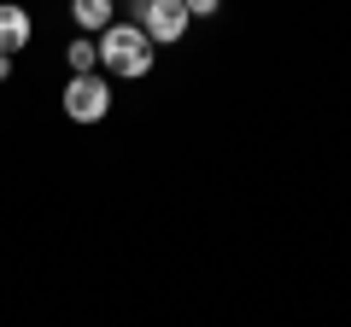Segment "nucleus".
I'll return each mask as SVG.
<instances>
[{
    "label": "nucleus",
    "mask_w": 351,
    "mask_h": 327,
    "mask_svg": "<svg viewBox=\"0 0 351 327\" xmlns=\"http://www.w3.org/2000/svg\"><path fill=\"white\" fill-rule=\"evenodd\" d=\"M100 64H106V70H117V76H147L152 70L147 29H141V24H112V29H106V41H100Z\"/></svg>",
    "instance_id": "obj_1"
},
{
    "label": "nucleus",
    "mask_w": 351,
    "mask_h": 327,
    "mask_svg": "<svg viewBox=\"0 0 351 327\" xmlns=\"http://www.w3.org/2000/svg\"><path fill=\"white\" fill-rule=\"evenodd\" d=\"M64 112H71V123H100V117L112 112L106 76H71V82H64Z\"/></svg>",
    "instance_id": "obj_2"
},
{
    "label": "nucleus",
    "mask_w": 351,
    "mask_h": 327,
    "mask_svg": "<svg viewBox=\"0 0 351 327\" xmlns=\"http://www.w3.org/2000/svg\"><path fill=\"white\" fill-rule=\"evenodd\" d=\"M141 29H147L152 47L158 41H182V29H188V0H141Z\"/></svg>",
    "instance_id": "obj_3"
},
{
    "label": "nucleus",
    "mask_w": 351,
    "mask_h": 327,
    "mask_svg": "<svg viewBox=\"0 0 351 327\" xmlns=\"http://www.w3.org/2000/svg\"><path fill=\"white\" fill-rule=\"evenodd\" d=\"M29 41V12L24 6H0V59H12Z\"/></svg>",
    "instance_id": "obj_4"
},
{
    "label": "nucleus",
    "mask_w": 351,
    "mask_h": 327,
    "mask_svg": "<svg viewBox=\"0 0 351 327\" xmlns=\"http://www.w3.org/2000/svg\"><path fill=\"white\" fill-rule=\"evenodd\" d=\"M64 59H71V76H94V64H100V41H71Z\"/></svg>",
    "instance_id": "obj_5"
},
{
    "label": "nucleus",
    "mask_w": 351,
    "mask_h": 327,
    "mask_svg": "<svg viewBox=\"0 0 351 327\" xmlns=\"http://www.w3.org/2000/svg\"><path fill=\"white\" fill-rule=\"evenodd\" d=\"M76 24L82 29H112V0H76Z\"/></svg>",
    "instance_id": "obj_6"
},
{
    "label": "nucleus",
    "mask_w": 351,
    "mask_h": 327,
    "mask_svg": "<svg viewBox=\"0 0 351 327\" xmlns=\"http://www.w3.org/2000/svg\"><path fill=\"white\" fill-rule=\"evenodd\" d=\"M6 76H12V59H0V82H6Z\"/></svg>",
    "instance_id": "obj_7"
}]
</instances>
